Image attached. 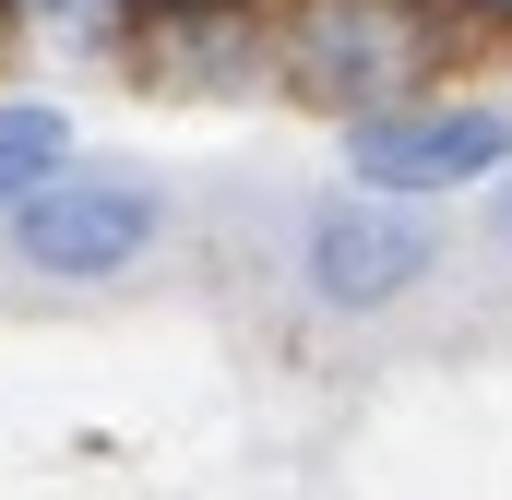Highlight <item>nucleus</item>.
I'll use <instances>...</instances> for the list:
<instances>
[{
    "mask_svg": "<svg viewBox=\"0 0 512 500\" xmlns=\"http://www.w3.org/2000/svg\"><path fill=\"white\" fill-rule=\"evenodd\" d=\"M298 262H310V298H334V310H393L405 286H429L441 239H429V215H417V203L334 191V203H310Z\"/></svg>",
    "mask_w": 512,
    "mask_h": 500,
    "instance_id": "nucleus-2",
    "label": "nucleus"
},
{
    "mask_svg": "<svg viewBox=\"0 0 512 500\" xmlns=\"http://www.w3.org/2000/svg\"><path fill=\"white\" fill-rule=\"evenodd\" d=\"M501 239H512V191H501Z\"/></svg>",
    "mask_w": 512,
    "mask_h": 500,
    "instance_id": "nucleus-6",
    "label": "nucleus"
},
{
    "mask_svg": "<svg viewBox=\"0 0 512 500\" xmlns=\"http://www.w3.org/2000/svg\"><path fill=\"white\" fill-rule=\"evenodd\" d=\"M143 239H155V191H143V179H108V167H72V179H48V191L12 215V250H24L48 286H96V274L143 262Z\"/></svg>",
    "mask_w": 512,
    "mask_h": 500,
    "instance_id": "nucleus-3",
    "label": "nucleus"
},
{
    "mask_svg": "<svg viewBox=\"0 0 512 500\" xmlns=\"http://www.w3.org/2000/svg\"><path fill=\"white\" fill-rule=\"evenodd\" d=\"M60 155H72V120H60V108H36V96H0V203H12V215H24L48 179H72Z\"/></svg>",
    "mask_w": 512,
    "mask_h": 500,
    "instance_id": "nucleus-5",
    "label": "nucleus"
},
{
    "mask_svg": "<svg viewBox=\"0 0 512 500\" xmlns=\"http://www.w3.org/2000/svg\"><path fill=\"white\" fill-rule=\"evenodd\" d=\"M346 167H358V191H382V203H429V191L501 179V167H512V108H477V96H405V108H382V120H358Z\"/></svg>",
    "mask_w": 512,
    "mask_h": 500,
    "instance_id": "nucleus-1",
    "label": "nucleus"
},
{
    "mask_svg": "<svg viewBox=\"0 0 512 500\" xmlns=\"http://www.w3.org/2000/svg\"><path fill=\"white\" fill-rule=\"evenodd\" d=\"M298 84L334 96V108H358V120H382V108H405V84H417V24L393 0H322L298 24Z\"/></svg>",
    "mask_w": 512,
    "mask_h": 500,
    "instance_id": "nucleus-4",
    "label": "nucleus"
}]
</instances>
